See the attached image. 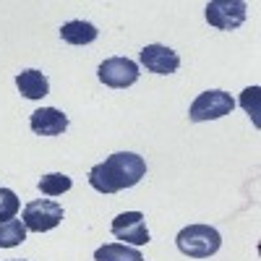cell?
<instances>
[{"mask_svg": "<svg viewBox=\"0 0 261 261\" xmlns=\"http://www.w3.org/2000/svg\"><path fill=\"white\" fill-rule=\"evenodd\" d=\"M258 94H261L258 86H253V89H246V92L241 94V105H243V110L253 118V125H261V120H258Z\"/></svg>", "mask_w": 261, "mask_h": 261, "instance_id": "2e32d148", "label": "cell"}, {"mask_svg": "<svg viewBox=\"0 0 261 261\" xmlns=\"http://www.w3.org/2000/svg\"><path fill=\"white\" fill-rule=\"evenodd\" d=\"M144 175H146L144 157L134 154V151H118V154H110L105 162L89 170V186L99 193H118L125 188H134Z\"/></svg>", "mask_w": 261, "mask_h": 261, "instance_id": "6da1fadb", "label": "cell"}, {"mask_svg": "<svg viewBox=\"0 0 261 261\" xmlns=\"http://www.w3.org/2000/svg\"><path fill=\"white\" fill-rule=\"evenodd\" d=\"M37 186H39V191L45 196H60L65 191H71L73 180L68 175H63V172H50V175H42Z\"/></svg>", "mask_w": 261, "mask_h": 261, "instance_id": "5bb4252c", "label": "cell"}, {"mask_svg": "<svg viewBox=\"0 0 261 261\" xmlns=\"http://www.w3.org/2000/svg\"><path fill=\"white\" fill-rule=\"evenodd\" d=\"M11 261H24V258H11Z\"/></svg>", "mask_w": 261, "mask_h": 261, "instance_id": "e0dca14e", "label": "cell"}, {"mask_svg": "<svg viewBox=\"0 0 261 261\" xmlns=\"http://www.w3.org/2000/svg\"><path fill=\"white\" fill-rule=\"evenodd\" d=\"M113 235L125 246H146L149 243V230L144 222L141 212H123L113 220Z\"/></svg>", "mask_w": 261, "mask_h": 261, "instance_id": "52a82bcc", "label": "cell"}, {"mask_svg": "<svg viewBox=\"0 0 261 261\" xmlns=\"http://www.w3.org/2000/svg\"><path fill=\"white\" fill-rule=\"evenodd\" d=\"M175 243H178V251L188 258H209L220 251L222 238L209 225H188L178 232Z\"/></svg>", "mask_w": 261, "mask_h": 261, "instance_id": "7a4b0ae2", "label": "cell"}, {"mask_svg": "<svg viewBox=\"0 0 261 261\" xmlns=\"http://www.w3.org/2000/svg\"><path fill=\"white\" fill-rule=\"evenodd\" d=\"M141 65L146 71L151 73H160V76H170V73H175L178 71V65H180V58L175 50H170L165 45H146L139 55Z\"/></svg>", "mask_w": 261, "mask_h": 261, "instance_id": "ba28073f", "label": "cell"}, {"mask_svg": "<svg viewBox=\"0 0 261 261\" xmlns=\"http://www.w3.org/2000/svg\"><path fill=\"white\" fill-rule=\"evenodd\" d=\"M27 241V227L21 220H3L0 222V248H16Z\"/></svg>", "mask_w": 261, "mask_h": 261, "instance_id": "4fadbf2b", "label": "cell"}, {"mask_svg": "<svg viewBox=\"0 0 261 261\" xmlns=\"http://www.w3.org/2000/svg\"><path fill=\"white\" fill-rule=\"evenodd\" d=\"M246 11L248 6L243 0H212L206 3V21L212 27L222 29V32H232L246 21Z\"/></svg>", "mask_w": 261, "mask_h": 261, "instance_id": "5b68a950", "label": "cell"}, {"mask_svg": "<svg viewBox=\"0 0 261 261\" xmlns=\"http://www.w3.org/2000/svg\"><path fill=\"white\" fill-rule=\"evenodd\" d=\"M94 261H144L139 248H130L125 243H107L94 251Z\"/></svg>", "mask_w": 261, "mask_h": 261, "instance_id": "7c38bea8", "label": "cell"}, {"mask_svg": "<svg viewBox=\"0 0 261 261\" xmlns=\"http://www.w3.org/2000/svg\"><path fill=\"white\" fill-rule=\"evenodd\" d=\"M16 86H18V92L24 94L27 99H42V97H47L50 94V81L47 76L42 73V71H21L16 76Z\"/></svg>", "mask_w": 261, "mask_h": 261, "instance_id": "30bf717a", "label": "cell"}, {"mask_svg": "<svg viewBox=\"0 0 261 261\" xmlns=\"http://www.w3.org/2000/svg\"><path fill=\"white\" fill-rule=\"evenodd\" d=\"M97 76L105 86H113V89H125V86L139 81V65L128 58H107L99 68Z\"/></svg>", "mask_w": 261, "mask_h": 261, "instance_id": "8992f818", "label": "cell"}, {"mask_svg": "<svg viewBox=\"0 0 261 261\" xmlns=\"http://www.w3.org/2000/svg\"><path fill=\"white\" fill-rule=\"evenodd\" d=\"M97 27L89 24V21H68V24H63L60 27V37L63 42H68V45H92V42L97 39Z\"/></svg>", "mask_w": 261, "mask_h": 261, "instance_id": "8fae6325", "label": "cell"}, {"mask_svg": "<svg viewBox=\"0 0 261 261\" xmlns=\"http://www.w3.org/2000/svg\"><path fill=\"white\" fill-rule=\"evenodd\" d=\"M21 222H24V227L32 230V232H47V230H53L63 222V206L50 201V199L29 201L24 206V214H21Z\"/></svg>", "mask_w": 261, "mask_h": 261, "instance_id": "277c9868", "label": "cell"}, {"mask_svg": "<svg viewBox=\"0 0 261 261\" xmlns=\"http://www.w3.org/2000/svg\"><path fill=\"white\" fill-rule=\"evenodd\" d=\"M18 196L11 188H0V222L3 220H13L18 214Z\"/></svg>", "mask_w": 261, "mask_h": 261, "instance_id": "9a60e30c", "label": "cell"}, {"mask_svg": "<svg viewBox=\"0 0 261 261\" xmlns=\"http://www.w3.org/2000/svg\"><path fill=\"white\" fill-rule=\"evenodd\" d=\"M235 107V99L222 92V89H209L204 94H199L193 99L191 110H188V118L193 123H204V120H217V118H225L232 113Z\"/></svg>", "mask_w": 261, "mask_h": 261, "instance_id": "3957f363", "label": "cell"}, {"mask_svg": "<svg viewBox=\"0 0 261 261\" xmlns=\"http://www.w3.org/2000/svg\"><path fill=\"white\" fill-rule=\"evenodd\" d=\"M29 125L37 136H60L68 128V115L55 110V107H39L32 113Z\"/></svg>", "mask_w": 261, "mask_h": 261, "instance_id": "9c48e42d", "label": "cell"}]
</instances>
